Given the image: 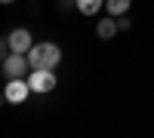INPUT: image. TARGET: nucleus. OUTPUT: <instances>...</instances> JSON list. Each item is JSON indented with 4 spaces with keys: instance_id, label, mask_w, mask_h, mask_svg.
<instances>
[{
    "instance_id": "nucleus-10",
    "label": "nucleus",
    "mask_w": 154,
    "mask_h": 138,
    "mask_svg": "<svg viewBox=\"0 0 154 138\" xmlns=\"http://www.w3.org/2000/svg\"><path fill=\"white\" fill-rule=\"evenodd\" d=\"M114 19H117V28H120V31H130V28H133L130 19H123V16H114Z\"/></svg>"
},
{
    "instance_id": "nucleus-11",
    "label": "nucleus",
    "mask_w": 154,
    "mask_h": 138,
    "mask_svg": "<svg viewBox=\"0 0 154 138\" xmlns=\"http://www.w3.org/2000/svg\"><path fill=\"white\" fill-rule=\"evenodd\" d=\"M3 101H6V95H3V89H0V104H3Z\"/></svg>"
},
{
    "instance_id": "nucleus-7",
    "label": "nucleus",
    "mask_w": 154,
    "mask_h": 138,
    "mask_svg": "<svg viewBox=\"0 0 154 138\" xmlns=\"http://www.w3.org/2000/svg\"><path fill=\"white\" fill-rule=\"evenodd\" d=\"M102 6H105V0H74V9L83 16H96Z\"/></svg>"
},
{
    "instance_id": "nucleus-2",
    "label": "nucleus",
    "mask_w": 154,
    "mask_h": 138,
    "mask_svg": "<svg viewBox=\"0 0 154 138\" xmlns=\"http://www.w3.org/2000/svg\"><path fill=\"white\" fill-rule=\"evenodd\" d=\"M0 71H3V77H6V80L25 77V74L31 71V65H28V55H25V52H9L3 61H0Z\"/></svg>"
},
{
    "instance_id": "nucleus-6",
    "label": "nucleus",
    "mask_w": 154,
    "mask_h": 138,
    "mask_svg": "<svg viewBox=\"0 0 154 138\" xmlns=\"http://www.w3.org/2000/svg\"><path fill=\"white\" fill-rule=\"evenodd\" d=\"M120 28H117V19L114 16H108V19H99V25H96V34L102 37V40H111L114 34H117Z\"/></svg>"
},
{
    "instance_id": "nucleus-5",
    "label": "nucleus",
    "mask_w": 154,
    "mask_h": 138,
    "mask_svg": "<svg viewBox=\"0 0 154 138\" xmlns=\"http://www.w3.org/2000/svg\"><path fill=\"white\" fill-rule=\"evenodd\" d=\"M6 40H9V49H12V52H28V49L34 46V37H31L28 28H16V31H9Z\"/></svg>"
},
{
    "instance_id": "nucleus-13",
    "label": "nucleus",
    "mask_w": 154,
    "mask_h": 138,
    "mask_svg": "<svg viewBox=\"0 0 154 138\" xmlns=\"http://www.w3.org/2000/svg\"><path fill=\"white\" fill-rule=\"evenodd\" d=\"M65 3H74V0H65Z\"/></svg>"
},
{
    "instance_id": "nucleus-12",
    "label": "nucleus",
    "mask_w": 154,
    "mask_h": 138,
    "mask_svg": "<svg viewBox=\"0 0 154 138\" xmlns=\"http://www.w3.org/2000/svg\"><path fill=\"white\" fill-rule=\"evenodd\" d=\"M0 3H16V0H0Z\"/></svg>"
},
{
    "instance_id": "nucleus-1",
    "label": "nucleus",
    "mask_w": 154,
    "mask_h": 138,
    "mask_svg": "<svg viewBox=\"0 0 154 138\" xmlns=\"http://www.w3.org/2000/svg\"><path fill=\"white\" fill-rule=\"evenodd\" d=\"M25 55H28L31 71H37V68H49V71H53L59 61H62V49L56 43H34Z\"/></svg>"
},
{
    "instance_id": "nucleus-8",
    "label": "nucleus",
    "mask_w": 154,
    "mask_h": 138,
    "mask_svg": "<svg viewBox=\"0 0 154 138\" xmlns=\"http://www.w3.org/2000/svg\"><path fill=\"white\" fill-rule=\"evenodd\" d=\"M105 9H108V16H123L130 9V0H105Z\"/></svg>"
},
{
    "instance_id": "nucleus-4",
    "label": "nucleus",
    "mask_w": 154,
    "mask_h": 138,
    "mask_svg": "<svg viewBox=\"0 0 154 138\" xmlns=\"http://www.w3.org/2000/svg\"><path fill=\"white\" fill-rule=\"evenodd\" d=\"M28 92H31V86H28V80H25V77L6 80V86H3V95H6L9 104H22L25 98H28Z\"/></svg>"
},
{
    "instance_id": "nucleus-3",
    "label": "nucleus",
    "mask_w": 154,
    "mask_h": 138,
    "mask_svg": "<svg viewBox=\"0 0 154 138\" xmlns=\"http://www.w3.org/2000/svg\"><path fill=\"white\" fill-rule=\"evenodd\" d=\"M28 86H31V92H40V95L53 92V89H56V71H49V68H37V71H31Z\"/></svg>"
},
{
    "instance_id": "nucleus-9",
    "label": "nucleus",
    "mask_w": 154,
    "mask_h": 138,
    "mask_svg": "<svg viewBox=\"0 0 154 138\" xmlns=\"http://www.w3.org/2000/svg\"><path fill=\"white\" fill-rule=\"evenodd\" d=\"M9 52H12V49H9V40H6V37H0V61H3Z\"/></svg>"
}]
</instances>
